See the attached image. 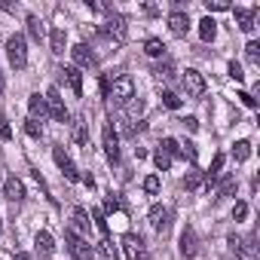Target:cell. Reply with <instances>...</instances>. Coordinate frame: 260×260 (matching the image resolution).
<instances>
[{
    "mask_svg": "<svg viewBox=\"0 0 260 260\" xmlns=\"http://www.w3.org/2000/svg\"><path fill=\"white\" fill-rule=\"evenodd\" d=\"M49 46H52L55 55H61V52L68 49V31H64V28H52V34H49Z\"/></svg>",
    "mask_w": 260,
    "mask_h": 260,
    "instance_id": "ac0fdd59",
    "label": "cell"
},
{
    "mask_svg": "<svg viewBox=\"0 0 260 260\" xmlns=\"http://www.w3.org/2000/svg\"><path fill=\"white\" fill-rule=\"evenodd\" d=\"M4 196H7L10 202H22V199H25V184H22L19 178H7V181H4Z\"/></svg>",
    "mask_w": 260,
    "mask_h": 260,
    "instance_id": "2e32d148",
    "label": "cell"
},
{
    "mask_svg": "<svg viewBox=\"0 0 260 260\" xmlns=\"http://www.w3.org/2000/svg\"><path fill=\"white\" fill-rule=\"evenodd\" d=\"M52 159H55V166L61 169V175H64L68 181H80V172L74 169V162H71V156L64 153V147H52Z\"/></svg>",
    "mask_w": 260,
    "mask_h": 260,
    "instance_id": "30bf717a",
    "label": "cell"
},
{
    "mask_svg": "<svg viewBox=\"0 0 260 260\" xmlns=\"http://www.w3.org/2000/svg\"><path fill=\"white\" fill-rule=\"evenodd\" d=\"M196 248H199V245H196V233L187 226V230L181 233V254H184V257H196Z\"/></svg>",
    "mask_w": 260,
    "mask_h": 260,
    "instance_id": "d6986e66",
    "label": "cell"
},
{
    "mask_svg": "<svg viewBox=\"0 0 260 260\" xmlns=\"http://www.w3.org/2000/svg\"><path fill=\"white\" fill-rule=\"evenodd\" d=\"M153 162H156V169H159V172H169V169H172V156H169V153H162V150H156V153H153Z\"/></svg>",
    "mask_w": 260,
    "mask_h": 260,
    "instance_id": "1f68e13d",
    "label": "cell"
},
{
    "mask_svg": "<svg viewBox=\"0 0 260 260\" xmlns=\"http://www.w3.org/2000/svg\"><path fill=\"white\" fill-rule=\"evenodd\" d=\"M116 208H119V199H113V193H110V196L104 199V211L110 214V211H116Z\"/></svg>",
    "mask_w": 260,
    "mask_h": 260,
    "instance_id": "bcb514c9",
    "label": "cell"
},
{
    "mask_svg": "<svg viewBox=\"0 0 260 260\" xmlns=\"http://www.w3.org/2000/svg\"><path fill=\"white\" fill-rule=\"evenodd\" d=\"M162 104H166L169 110H178V107H181V98H178L175 92H162Z\"/></svg>",
    "mask_w": 260,
    "mask_h": 260,
    "instance_id": "74e56055",
    "label": "cell"
},
{
    "mask_svg": "<svg viewBox=\"0 0 260 260\" xmlns=\"http://www.w3.org/2000/svg\"><path fill=\"white\" fill-rule=\"evenodd\" d=\"M34 248H37L40 257H52V251H55V239H52L46 230H40V233L34 236Z\"/></svg>",
    "mask_w": 260,
    "mask_h": 260,
    "instance_id": "e0dca14e",
    "label": "cell"
},
{
    "mask_svg": "<svg viewBox=\"0 0 260 260\" xmlns=\"http://www.w3.org/2000/svg\"><path fill=\"white\" fill-rule=\"evenodd\" d=\"M28 110H31V119H43L46 116V98L43 95H31L28 98Z\"/></svg>",
    "mask_w": 260,
    "mask_h": 260,
    "instance_id": "44dd1931",
    "label": "cell"
},
{
    "mask_svg": "<svg viewBox=\"0 0 260 260\" xmlns=\"http://www.w3.org/2000/svg\"><path fill=\"white\" fill-rule=\"evenodd\" d=\"M98 257L101 260H119V251L110 239H104V242H98Z\"/></svg>",
    "mask_w": 260,
    "mask_h": 260,
    "instance_id": "603a6c76",
    "label": "cell"
},
{
    "mask_svg": "<svg viewBox=\"0 0 260 260\" xmlns=\"http://www.w3.org/2000/svg\"><path fill=\"white\" fill-rule=\"evenodd\" d=\"M0 233H4V220H0Z\"/></svg>",
    "mask_w": 260,
    "mask_h": 260,
    "instance_id": "f5cc1de1",
    "label": "cell"
},
{
    "mask_svg": "<svg viewBox=\"0 0 260 260\" xmlns=\"http://www.w3.org/2000/svg\"><path fill=\"white\" fill-rule=\"evenodd\" d=\"M245 55H248V61H254V64H257V61H260V43H257V40H251V43L245 46Z\"/></svg>",
    "mask_w": 260,
    "mask_h": 260,
    "instance_id": "e575fe53",
    "label": "cell"
},
{
    "mask_svg": "<svg viewBox=\"0 0 260 260\" xmlns=\"http://www.w3.org/2000/svg\"><path fill=\"white\" fill-rule=\"evenodd\" d=\"M181 83H184V92H187L190 98H202V95H205V89H208L205 77H202L199 71H193V68H187V71H184Z\"/></svg>",
    "mask_w": 260,
    "mask_h": 260,
    "instance_id": "8992f818",
    "label": "cell"
},
{
    "mask_svg": "<svg viewBox=\"0 0 260 260\" xmlns=\"http://www.w3.org/2000/svg\"><path fill=\"white\" fill-rule=\"evenodd\" d=\"M226 74H230L236 83H242V80H245V71H242V64H239V61H230V64H226Z\"/></svg>",
    "mask_w": 260,
    "mask_h": 260,
    "instance_id": "d590c367",
    "label": "cell"
},
{
    "mask_svg": "<svg viewBox=\"0 0 260 260\" xmlns=\"http://www.w3.org/2000/svg\"><path fill=\"white\" fill-rule=\"evenodd\" d=\"M107 98H113V104H128V101L135 98V80L128 77V74H119V77L113 80Z\"/></svg>",
    "mask_w": 260,
    "mask_h": 260,
    "instance_id": "7a4b0ae2",
    "label": "cell"
},
{
    "mask_svg": "<svg viewBox=\"0 0 260 260\" xmlns=\"http://www.w3.org/2000/svg\"><path fill=\"white\" fill-rule=\"evenodd\" d=\"M28 34H31V40H34V43H40V40L46 37V31H43V22H40L37 16H28Z\"/></svg>",
    "mask_w": 260,
    "mask_h": 260,
    "instance_id": "7402d4cb",
    "label": "cell"
},
{
    "mask_svg": "<svg viewBox=\"0 0 260 260\" xmlns=\"http://www.w3.org/2000/svg\"><path fill=\"white\" fill-rule=\"evenodd\" d=\"M43 98H46V113H49L55 122H68V107H64V98H61V92H58L55 86H49Z\"/></svg>",
    "mask_w": 260,
    "mask_h": 260,
    "instance_id": "5b68a950",
    "label": "cell"
},
{
    "mask_svg": "<svg viewBox=\"0 0 260 260\" xmlns=\"http://www.w3.org/2000/svg\"><path fill=\"white\" fill-rule=\"evenodd\" d=\"M25 132H28L31 138H40V135H43V122H40V119H31V116H28V119H25Z\"/></svg>",
    "mask_w": 260,
    "mask_h": 260,
    "instance_id": "f1b7e54d",
    "label": "cell"
},
{
    "mask_svg": "<svg viewBox=\"0 0 260 260\" xmlns=\"http://www.w3.org/2000/svg\"><path fill=\"white\" fill-rule=\"evenodd\" d=\"M122 248H125V257H128V260H147L144 239L135 236V233H125V236H122Z\"/></svg>",
    "mask_w": 260,
    "mask_h": 260,
    "instance_id": "ba28073f",
    "label": "cell"
},
{
    "mask_svg": "<svg viewBox=\"0 0 260 260\" xmlns=\"http://www.w3.org/2000/svg\"><path fill=\"white\" fill-rule=\"evenodd\" d=\"M233 16H236V25L245 31V34H254V28H257V7L254 10H233Z\"/></svg>",
    "mask_w": 260,
    "mask_h": 260,
    "instance_id": "7c38bea8",
    "label": "cell"
},
{
    "mask_svg": "<svg viewBox=\"0 0 260 260\" xmlns=\"http://www.w3.org/2000/svg\"><path fill=\"white\" fill-rule=\"evenodd\" d=\"M125 107H128V116H138V113L144 110V101H141V98H132V101L125 104Z\"/></svg>",
    "mask_w": 260,
    "mask_h": 260,
    "instance_id": "ee69618b",
    "label": "cell"
},
{
    "mask_svg": "<svg viewBox=\"0 0 260 260\" xmlns=\"http://www.w3.org/2000/svg\"><path fill=\"white\" fill-rule=\"evenodd\" d=\"M0 138H4V141H10V138H13V128H10V122H7V119H0Z\"/></svg>",
    "mask_w": 260,
    "mask_h": 260,
    "instance_id": "f6af8a7d",
    "label": "cell"
},
{
    "mask_svg": "<svg viewBox=\"0 0 260 260\" xmlns=\"http://www.w3.org/2000/svg\"><path fill=\"white\" fill-rule=\"evenodd\" d=\"M7 58H10V64L16 71H25L28 68V43H25L22 34H16V37L7 40Z\"/></svg>",
    "mask_w": 260,
    "mask_h": 260,
    "instance_id": "6da1fadb",
    "label": "cell"
},
{
    "mask_svg": "<svg viewBox=\"0 0 260 260\" xmlns=\"http://www.w3.org/2000/svg\"><path fill=\"white\" fill-rule=\"evenodd\" d=\"M71 55H74V61H77V68H95L98 64V58H95V52L86 46V43H77L74 49H71Z\"/></svg>",
    "mask_w": 260,
    "mask_h": 260,
    "instance_id": "5bb4252c",
    "label": "cell"
},
{
    "mask_svg": "<svg viewBox=\"0 0 260 260\" xmlns=\"http://www.w3.org/2000/svg\"><path fill=\"white\" fill-rule=\"evenodd\" d=\"M101 95H104V98L110 95V80H107V77H101Z\"/></svg>",
    "mask_w": 260,
    "mask_h": 260,
    "instance_id": "c3c4849f",
    "label": "cell"
},
{
    "mask_svg": "<svg viewBox=\"0 0 260 260\" xmlns=\"http://www.w3.org/2000/svg\"><path fill=\"white\" fill-rule=\"evenodd\" d=\"M239 190V184H236V178H223V184H220V190H217V196H233Z\"/></svg>",
    "mask_w": 260,
    "mask_h": 260,
    "instance_id": "836d02e7",
    "label": "cell"
},
{
    "mask_svg": "<svg viewBox=\"0 0 260 260\" xmlns=\"http://www.w3.org/2000/svg\"><path fill=\"white\" fill-rule=\"evenodd\" d=\"M71 230H74V233H77V230H80V233H89V214H86L83 208L74 211V226H71Z\"/></svg>",
    "mask_w": 260,
    "mask_h": 260,
    "instance_id": "4316f807",
    "label": "cell"
},
{
    "mask_svg": "<svg viewBox=\"0 0 260 260\" xmlns=\"http://www.w3.org/2000/svg\"><path fill=\"white\" fill-rule=\"evenodd\" d=\"M0 181H4V178H0Z\"/></svg>",
    "mask_w": 260,
    "mask_h": 260,
    "instance_id": "db71d44e",
    "label": "cell"
},
{
    "mask_svg": "<svg viewBox=\"0 0 260 260\" xmlns=\"http://www.w3.org/2000/svg\"><path fill=\"white\" fill-rule=\"evenodd\" d=\"M181 156L190 159V162H196V144H193V141H184V144H181Z\"/></svg>",
    "mask_w": 260,
    "mask_h": 260,
    "instance_id": "f35d334b",
    "label": "cell"
},
{
    "mask_svg": "<svg viewBox=\"0 0 260 260\" xmlns=\"http://www.w3.org/2000/svg\"><path fill=\"white\" fill-rule=\"evenodd\" d=\"M220 169H223V153H217V156L211 159V169H208V175H205V178H217V175H220Z\"/></svg>",
    "mask_w": 260,
    "mask_h": 260,
    "instance_id": "ab89813d",
    "label": "cell"
},
{
    "mask_svg": "<svg viewBox=\"0 0 260 260\" xmlns=\"http://www.w3.org/2000/svg\"><path fill=\"white\" fill-rule=\"evenodd\" d=\"M13 260H34V257H31V254H25V251H19V254H16Z\"/></svg>",
    "mask_w": 260,
    "mask_h": 260,
    "instance_id": "f907efd6",
    "label": "cell"
},
{
    "mask_svg": "<svg viewBox=\"0 0 260 260\" xmlns=\"http://www.w3.org/2000/svg\"><path fill=\"white\" fill-rule=\"evenodd\" d=\"M64 242H68V251L74 260H95V248L86 239H80L74 230H64Z\"/></svg>",
    "mask_w": 260,
    "mask_h": 260,
    "instance_id": "3957f363",
    "label": "cell"
},
{
    "mask_svg": "<svg viewBox=\"0 0 260 260\" xmlns=\"http://www.w3.org/2000/svg\"><path fill=\"white\" fill-rule=\"evenodd\" d=\"M199 37H202V43H211V40L217 37V22H214L211 16H205V19L199 22Z\"/></svg>",
    "mask_w": 260,
    "mask_h": 260,
    "instance_id": "ffe728a7",
    "label": "cell"
},
{
    "mask_svg": "<svg viewBox=\"0 0 260 260\" xmlns=\"http://www.w3.org/2000/svg\"><path fill=\"white\" fill-rule=\"evenodd\" d=\"M159 150H162V153H169V156H181V144H178L175 138H162Z\"/></svg>",
    "mask_w": 260,
    "mask_h": 260,
    "instance_id": "4dcf8cb0",
    "label": "cell"
},
{
    "mask_svg": "<svg viewBox=\"0 0 260 260\" xmlns=\"http://www.w3.org/2000/svg\"><path fill=\"white\" fill-rule=\"evenodd\" d=\"M83 184H86V187H89V190H92V187H95V178H92V175H89V172H86V175H83Z\"/></svg>",
    "mask_w": 260,
    "mask_h": 260,
    "instance_id": "681fc988",
    "label": "cell"
},
{
    "mask_svg": "<svg viewBox=\"0 0 260 260\" xmlns=\"http://www.w3.org/2000/svg\"><path fill=\"white\" fill-rule=\"evenodd\" d=\"M230 248L236 260H257V239L254 236H230Z\"/></svg>",
    "mask_w": 260,
    "mask_h": 260,
    "instance_id": "277c9868",
    "label": "cell"
},
{
    "mask_svg": "<svg viewBox=\"0 0 260 260\" xmlns=\"http://www.w3.org/2000/svg\"><path fill=\"white\" fill-rule=\"evenodd\" d=\"M101 34H107V37H116L119 43L125 40V34H128V28H125V19L119 16V13H107V25H101Z\"/></svg>",
    "mask_w": 260,
    "mask_h": 260,
    "instance_id": "9c48e42d",
    "label": "cell"
},
{
    "mask_svg": "<svg viewBox=\"0 0 260 260\" xmlns=\"http://www.w3.org/2000/svg\"><path fill=\"white\" fill-rule=\"evenodd\" d=\"M7 89V77H4V71H0V92Z\"/></svg>",
    "mask_w": 260,
    "mask_h": 260,
    "instance_id": "816d5d0a",
    "label": "cell"
},
{
    "mask_svg": "<svg viewBox=\"0 0 260 260\" xmlns=\"http://www.w3.org/2000/svg\"><path fill=\"white\" fill-rule=\"evenodd\" d=\"M58 74L68 80V86H71V92H74V95H83V74H80V68L68 64V68H61Z\"/></svg>",
    "mask_w": 260,
    "mask_h": 260,
    "instance_id": "9a60e30c",
    "label": "cell"
},
{
    "mask_svg": "<svg viewBox=\"0 0 260 260\" xmlns=\"http://www.w3.org/2000/svg\"><path fill=\"white\" fill-rule=\"evenodd\" d=\"M205 10L208 13H226V10H233L226 0H205Z\"/></svg>",
    "mask_w": 260,
    "mask_h": 260,
    "instance_id": "d6a6232c",
    "label": "cell"
},
{
    "mask_svg": "<svg viewBox=\"0 0 260 260\" xmlns=\"http://www.w3.org/2000/svg\"><path fill=\"white\" fill-rule=\"evenodd\" d=\"M184 125L190 128V132H196V128H199V119H196V116H187V119H184Z\"/></svg>",
    "mask_w": 260,
    "mask_h": 260,
    "instance_id": "7dc6e473",
    "label": "cell"
},
{
    "mask_svg": "<svg viewBox=\"0 0 260 260\" xmlns=\"http://www.w3.org/2000/svg\"><path fill=\"white\" fill-rule=\"evenodd\" d=\"M156 74H159V77H166V80H175V61H172V58L159 61V64H156Z\"/></svg>",
    "mask_w": 260,
    "mask_h": 260,
    "instance_id": "f546056e",
    "label": "cell"
},
{
    "mask_svg": "<svg viewBox=\"0 0 260 260\" xmlns=\"http://www.w3.org/2000/svg\"><path fill=\"white\" fill-rule=\"evenodd\" d=\"M86 125H89L86 119H77V128H74V141H77V144H86V141H89V128H86Z\"/></svg>",
    "mask_w": 260,
    "mask_h": 260,
    "instance_id": "83f0119b",
    "label": "cell"
},
{
    "mask_svg": "<svg viewBox=\"0 0 260 260\" xmlns=\"http://www.w3.org/2000/svg\"><path fill=\"white\" fill-rule=\"evenodd\" d=\"M144 193H150V196L159 193V178H156V175H147V178H144Z\"/></svg>",
    "mask_w": 260,
    "mask_h": 260,
    "instance_id": "8d00e7d4",
    "label": "cell"
},
{
    "mask_svg": "<svg viewBox=\"0 0 260 260\" xmlns=\"http://www.w3.org/2000/svg\"><path fill=\"white\" fill-rule=\"evenodd\" d=\"M144 52H147V55H153V58H162V55H166V43H162V40H156V37H150V40L144 43Z\"/></svg>",
    "mask_w": 260,
    "mask_h": 260,
    "instance_id": "d4e9b609",
    "label": "cell"
},
{
    "mask_svg": "<svg viewBox=\"0 0 260 260\" xmlns=\"http://www.w3.org/2000/svg\"><path fill=\"white\" fill-rule=\"evenodd\" d=\"M233 217H236V220H245V217H248V202H236V205H233Z\"/></svg>",
    "mask_w": 260,
    "mask_h": 260,
    "instance_id": "7bdbcfd3",
    "label": "cell"
},
{
    "mask_svg": "<svg viewBox=\"0 0 260 260\" xmlns=\"http://www.w3.org/2000/svg\"><path fill=\"white\" fill-rule=\"evenodd\" d=\"M92 220H95V226H98L104 236L110 233V226H107V220H104V211H98V208H95V211H92Z\"/></svg>",
    "mask_w": 260,
    "mask_h": 260,
    "instance_id": "60d3db41",
    "label": "cell"
},
{
    "mask_svg": "<svg viewBox=\"0 0 260 260\" xmlns=\"http://www.w3.org/2000/svg\"><path fill=\"white\" fill-rule=\"evenodd\" d=\"M150 223H153V230L159 236H166L172 230V208L169 205H153L150 208Z\"/></svg>",
    "mask_w": 260,
    "mask_h": 260,
    "instance_id": "52a82bcc",
    "label": "cell"
},
{
    "mask_svg": "<svg viewBox=\"0 0 260 260\" xmlns=\"http://www.w3.org/2000/svg\"><path fill=\"white\" fill-rule=\"evenodd\" d=\"M248 156H251V141H236L233 144V159L236 162H245Z\"/></svg>",
    "mask_w": 260,
    "mask_h": 260,
    "instance_id": "484cf974",
    "label": "cell"
},
{
    "mask_svg": "<svg viewBox=\"0 0 260 260\" xmlns=\"http://www.w3.org/2000/svg\"><path fill=\"white\" fill-rule=\"evenodd\" d=\"M104 153L110 162H119V138L113 132V122H104Z\"/></svg>",
    "mask_w": 260,
    "mask_h": 260,
    "instance_id": "8fae6325",
    "label": "cell"
},
{
    "mask_svg": "<svg viewBox=\"0 0 260 260\" xmlns=\"http://www.w3.org/2000/svg\"><path fill=\"white\" fill-rule=\"evenodd\" d=\"M202 184H205V175H202V172H187V178H184V187H187L190 193L202 190Z\"/></svg>",
    "mask_w": 260,
    "mask_h": 260,
    "instance_id": "cb8c5ba5",
    "label": "cell"
},
{
    "mask_svg": "<svg viewBox=\"0 0 260 260\" xmlns=\"http://www.w3.org/2000/svg\"><path fill=\"white\" fill-rule=\"evenodd\" d=\"M236 98H239V101H242V104H245V107H251V110H257V98H254V95H251V92H239V95H236Z\"/></svg>",
    "mask_w": 260,
    "mask_h": 260,
    "instance_id": "b9f144b4",
    "label": "cell"
},
{
    "mask_svg": "<svg viewBox=\"0 0 260 260\" xmlns=\"http://www.w3.org/2000/svg\"><path fill=\"white\" fill-rule=\"evenodd\" d=\"M169 31H172L175 37H187V31H190V16H187L184 10H175V13L169 16Z\"/></svg>",
    "mask_w": 260,
    "mask_h": 260,
    "instance_id": "4fadbf2b",
    "label": "cell"
}]
</instances>
